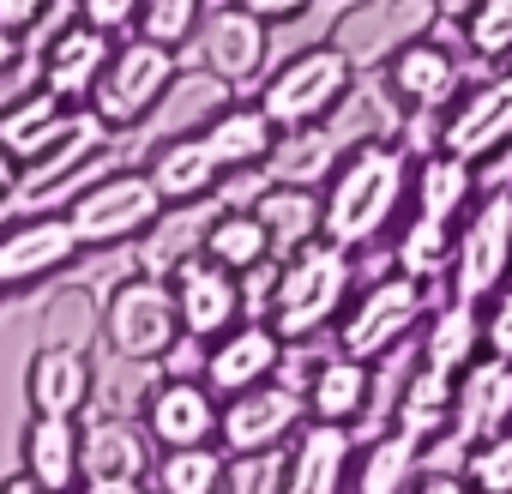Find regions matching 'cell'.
Returning <instances> with one entry per match:
<instances>
[{
    "label": "cell",
    "instance_id": "obj_44",
    "mask_svg": "<svg viewBox=\"0 0 512 494\" xmlns=\"http://www.w3.org/2000/svg\"><path fill=\"white\" fill-rule=\"evenodd\" d=\"M235 7H247V13H260L266 25H290V19H302L314 0H235Z\"/></svg>",
    "mask_w": 512,
    "mask_h": 494
},
{
    "label": "cell",
    "instance_id": "obj_5",
    "mask_svg": "<svg viewBox=\"0 0 512 494\" xmlns=\"http://www.w3.org/2000/svg\"><path fill=\"white\" fill-rule=\"evenodd\" d=\"M422 326H428V284L410 278V272H386V278H374V284H362L350 296V308H344V320H338L332 338H338L344 356H362V362L380 368Z\"/></svg>",
    "mask_w": 512,
    "mask_h": 494
},
{
    "label": "cell",
    "instance_id": "obj_10",
    "mask_svg": "<svg viewBox=\"0 0 512 494\" xmlns=\"http://www.w3.org/2000/svg\"><path fill=\"white\" fill-rule=\"evenodd\" d=\"M434 145L464 157V163H494L512 151V73H494V79H476L452 97V109L440 115L434 127Z\"/></svg>",
    "mask_w": 512,
    "mask_h": 494
},
{
    "label": "cell",
    "instance_id": "obj_45",
    "mask_svg": "<svg viewBox=\"0 0 512 494\" xmlns=\"http://www.w3.org/2000/svg\"><path fill=\"white\" fill-rule=\"evenodd\" d=\"M416 494H482V488H476L464 470H422Z\"/></svg>",
    "mask_w": 512,
    "mask_h": 494
},
{
    "label": "cell",
    "instance_id": "obj_30",
    "mask_svg": "<svg viewBox=\"0 0 512 494\" xmlns=\"http://www.w3.org/2000/svg\"><path fill=\"white\" fill-rule=\"evenodd\" d=\"M199 254L217 260V266L235 272V278H253L260 266L278 260V254H272V235H266V223H260V211H253V205H229V211L205 217V229H199Z\"/></svg>",
    "mask_w": 512,
    "mask_h": 494
},
{
    "label": "cell",
    "instance_id": "obj_4",
    "mask_svg": "<svg viewBox=\"0 0 512 494\" xmlns=\"http://www.w3.org/2000/svg\"><path fill=\"white\" fill-rule=\"evenodd\" d=\"M163 211L169 199L157 193L151 169H109L67 199V223L85 247H133L163 229Z\"/></svg>",
    "mask_w": 512,
    "mask_h": 494
},
{
    "label": "cell",
    "instance_id": "obj_51",
    "mask_svg": "<svg viewBox=\"0 0 512 494\" xmlns=\"http://www.w3.org/2000/svg\"><path fill=\"white\" fill-rule=\"evenodd\" d=\"M73 7H79V0H73Z\"/></svg>",
    "mask_w": 512,
    "mask_h": 494
},
{
    "label": "cell",
    "instance_id": "obj_21",
    "mask_svg": "<svg viewBox=\"0 0 512 494\" xmlns=\"http://www.w3.org/2000/svg\"><path fill=\"white\" fill-rule=\"evenodd\" d=\"M97 392V368H91V350H73V344H43L31 362H25V404L31 416H85Z\"/></svg>",
    "mask_w": 512,
    "mask_h": 494
},
{
    "label": "cell",
    "instance_id": "obj_25",
    "mask_svg": "<svg viewBox=\"0 0 512 494\" xmlns=\"http://www.w3.org/2000/svg\"><path fill=\"white\" fill-rule=\"evenodd\" d=\"M253 211H260V223H266V235H272V254H278V260L302 254V247H314V241L326 235V199H320L308 181H278V187H266L260 199H253Z\"/></svg>",
    "mask_w": 512,
    "mask_h": 494
},
{
    "label": "cell",
    "instance_id": "obj_9",
    "mask_svg": "<svg viewBox=\"0 0 512 494\" xmlns=\"http://www.w3.org/2000/svg\"><path fill=\"white\" fill-rule=\"evenodd\" d=\"M512 278V187H488L476 193V205L458 223V247H452V296L458 302H488L500 284Z\"/></svg>",
    "mask_w": 512,
    "mask_h": 494
},
{
    "label": "cell",
    "instance_id": "obj_27",
    "mask_svg": "<svg viewBox=\"0 0 512 494\" xmlns=\"http://www.w3.org/2000/svg\"><path fill=\"white\" fill-rule=\"evenodd\" d=\"M482 181H476V163L452 157V151H428L416 157V181H410V211L416 217H434V223H464V211L476 205Z\"/></svg>",
    "mask_w": 512,
    "mask_h": 494
},
{
    "label": "cell",
    "instance_id": "obj_36",
    "mask_svg": "<svg viewBox=\"0 0 512 494\" xmlns=\"http://www.w3.org/2000/svg\"><path fill=\"white\" fill-rule=\"evenodd\" d=\"M464 49L476 61H512V0H476L464 13Z\"/></svg>",
    "mask_w": 512,
    "mask_h": 494
},
{
    "label": "cell",
    "instance_id": "obj_12",
    "mask_svg": "<svg viewBox=\"0 0 512 494\" xmlns=\"http://www.w3.org/2000/svg\"><path fill=\"white\" fill-rule=\"evenodd\" d=\"M85 254V241L73 235L67 211H43V217H19L0 229V296L37 290L61 272H73V260Z\"/></svg>",
    "mask_w": 512,
    "mask_h": 494
},
{
    "label": "cell",
    "instance_id": "obj_22",
    "mask_svg": "<svg viewBox=\"0 0 512 494\" xmlns=\"http://www.w3.org/2000/svg\"><path fill=\"white\" fill-rule=\"evenodd\" d=\"M85 121H91L85 109H73V103H61L55 91L37 85V91H25L13 109H0V145H7V151L31 169V163H43L49 151H61Z\"/></svg>",
    "mask_w": 512,
    "mask_h": 494
},
{
    "label": "cell",
    "instance_id": "obj_47",
    "mask_svg": "<svg viewBox=\"0 0 512 494\" xmlns=\"http://www.w3.org/2000/svg\"><path fill=\"white\" fill-rule=\"evenodd\" d=\"M19 181H25V163H19L7 145H0V205H7V199L19 193Z\"/></svg>",
    "mask_w": 512,
    "mask_h": 494
},
{
    "label": "cell",
    "instance_id": "obj_49",
    "mask_svg": "<svg viewBox=\"0 0 512 494\" xmlns=\"http://www.w3.org/2000/svg\"><path fill=\"white\" fill-rule=\"evenodd\" d=\"M0 494H43V482L31 470H13V476H0Z\"/></svg>",
    "mask_w": 512,
    "mask_h": 494
},
{
    "label": "cell",
    "instance_id": "obj_33",
    "mask_svg": "<svg viewBox=\"0 0 512 494\" xmlns=\"http://www.w3.org/2000/svg\"><path fill=\"white\" fill-rule=\"evenodd\" d=\"M452 247H458V223H434V217H404L398 223V272L440 284L452 278Z\"/></svg>",
    "mask_w": 512,
    "mask_h": 494
},
{
    "label": "cell",
    "instance_id": "obj_40",
    "mask_svg": "<svg viewBox=\"0 0 512 494\" xmlns=\"http://www.w3.org/2000/svg\"><path fill=\"white\" fill-rule=\"evenodd\" d=\"M464 476H470L482 494H512V428H500L494 440H482V446L464 458Z\"/></svg>",
    "mask_w": 512,
    "mask_h": 494
},
{
    "label": "cell",
    "instance_id": "obj_1",
    "mask_svg": "<svg viewBox=\"0 0 512 494\" xmlns=\"http://www.w3.org/2000/svg\"><path fill=\"white\" fill-rule=\"evenodd\" d=\"M410 181H416V163L404 145L392 139H368V145H350L344 163L326 175L320 199H326V241L338 247H368L380 241L386 229L404 223V205H410Z\"/></svg>",
    "mask_w": 512,
    "mask_h": 494
},
{
    "label": "cell",
    "instance_id": "obj_50",
    "mask_svg": "<svg viewBox=\"0 0 512 494\" xmlns=\"http://www.w3.org/2000/svg\"><path fill=\"white\" fill-rule=\"evenodd\" d=\"M43 494H61V488H43Z\"/></svg>",
    "mask_w": 512,
    "mask_h": 494
},
{
    "label": "cell",
    "instance_id": "obj_46",
    "mask_svg": "<svg viewBox=\"0 0 512 494\" xmlns=\"http://www.w3.org/2000/svg\"><path fill=\"white\" fill-rule=\"evenodd\" d=\"M73 494H151L145 476H85Z\"/></svg>",
    "mask_w": 512,
    "mask_h": 494
},
{
    "label": "cell",
    "instance_id": "obj_14",
    "mask_svg": "<svg viewBox=\"0 0 512 494\" xmlns=\"http://www.w3.org/2000/svg\"><path fill=\"white\" fill-rule=\"evenodd\" d=\"M169 290H175V308H181V332H187L193 344L223 338V332L241 326V314H247L241 278L223 272L217 260H205V254H187V260L169 272Z\"/></svg>",
    "mask_w": 512,
    "mask_h": 494
},
{
    "label": "cell",
    "instance_id": "obj_13",
    "mask_svg": "<svg viewBox=\"0 0 512 494\" xmlns=\"http://www.w3.org/2000/svg\"><path fill=\"white\" fill-rule=\"evenodd\" d=\"M440 0H356V7L338 19L332 43L356 61V67H386L404 43L434 31Z\"/></svg>",
    "mask_w": 512,
    "mask_h": 494
},
{
    "label": "cell",
    "instance_id": "obj_38",
    "mask_svg": "<svg viewBox=\"0 0 512 494\" xmlns=\"http://www.w3.org/2000/svg\"><path fill=\"white\" fill-rule=\"evenodd\" d=\"M91 332H103V320H97V308H91L85 290H67V296L49 302V314H43V344H73V350H85Z\"/></svg>",
    "mask_w": 512,
    "mask_h": 494
},
{
    "label": "cell",
    "instance_id": "obj_6",
    "mask_svg": "<svg viewBox=\"0 0 512 494\" xmlns=\"http://www.w3.org/2000/svg\"><path fill=\"white\" fill-rule=\"evenodd\" d=\"M175 55H181V49H169V43H157V37H145V31L121 37V43H115V61H109V73H103V85L91 91V115H97L109 133H127V127L151 121V115L169 103L175 79H181V61H175Z\"/></svg>",
    "mask_w": 512,
    "mask_h": 494
},
{
    "label": "cell",
    "instance_id": "obj_42",
    "mask_svg": "<svg viewBox=\"0 0 512 494\" xmlns=\"http://www.w3.org/2000/svg\"><path fill=\"white\" fill-rule=\"evenodd\" d=\"M482 344H488V356L512 362V278L482 302Z\"/></svg>",
    "mask_w": 512,
    "mask_h": 494
},
{
    "label": "cell",
    "instance_id": "obj_31",
    "mask_svg": "<svg viewBox=\"0 0 512 494\" xmlns=\"http://www.w3.org/2000/svg\"><path fill=\"white\" fill-rule=\"evenodd\" d=\"M199 133L211 139V151H217V163H223L229 175L266 163V157L278 151V139H284V127H278L260 103H229V109H223L217 121H205Z\"/></svg>",
    "mask_w": 512,
    "mask_h": 494
},
{
    "label": "cell",
    "instance_id": "obj_15",
    "mask_svg": "<svg viewBox=\"0 0 512 494\" xmlns=\"http://www.w3.org/2000/svg\"><path fill=\"white\" fill-rule=\"evenodd\" d=\"M217 422H223V404L217 392L205 386V374H163L145 398V434L157 452H175V446H211L217 440Z\"/></svg>",
    "mask_w": 512,
    "mask_h": 494
},
{
    "label": "cell",
    "instance_id": "obj_39",
    "mask_svg": "<svg viewBox=\"0 0 512 494\" xmlns=\"http://www.w3.org/2000/svg\"><path fill=\"white\" fill-rule=\"evenodd\" d=\"M217 494H284V452H229Z\"/></svg>",
    "mask_w": 512,
    "mask_h": 494
},
{
    "label": "cell",
    "instance_id": "obj_3",
    "mask_svg": "<svg viewBox=\"0 0 512 494\" xmlns=\"http://www.w3.org/2000/svg\"><path fill=\"white\" fill-rule=\"evenodd\" d=\"M356 73H362V67H356L338 43H314V49L290 55V61L266 79L260 109H266L284 133H314V127H326V121L356 97Z\"/></svg>",
    "mask_w": 512,
    "mask_h": 494
},
{
    "label": "cell",
    "instance_id": "obj_2",
    "mask_svg": "<svg viewBox=\"0 0 512 494\" xmlns=\"http://www.w3.org/2000/svg\"><path fill=\"white\" fill-rule=\"evenodd\" d=\"M350 296H356V254L320 235L314 247L278 260L272 296H266V314L260 320H272V332L284 344H308V338H320L326 326L344 320Z\"/></svg>",
    "mask_w": 512,
    "mask_h": 494
},
{
    "label": "cell",
    "instance_id": "obj_11",
    "mask_svg": "<svg viewBox=\"0 0 512 494\" xmlns=\"http://www.w3.org/2000/svg\"><path fill=\"white\" fill-rule=\"evenodd\" d=\"M302 428H308V392L290 380H266L253 392L223 398L217 446L223 452H284Z\"/></svg>",
    "mask_w": 512,
    "mask_h": 494
},
{
    "label": "cell",
    "instance_id": "obj_37",
    "mask_svg": "<svg viewBox=\"0 0 512 494\" xmlns=\"http://www.w3.org/2000/svg\"><path fill=\"white\" fill-rule=\"evenodd\" d=\"M205 13H211V0H145L139 31L157 37V43H169V49H181V43H199Z\"/></svg>",
    "mask_w": 512,
    "mask_h": 494
},
{
    "label": "cell",
    "instance_id": "obj_7",
    "mask_svg": "<svg viewBox=\"0 0 512 494\" xmlns=\"http://www.w3.org/2000/svg\"><path fill=\"white\" fill-rule=\"evenodd\" d=\"M103 338L121 362H163L187 332H181V308L169 278L157 272H133L109 290L103 302Z\"/></svg>",
    "mask_w": 512,
    "mask_h": 494
},
{
    "label": "cell",
    "instance_id": "obj_48",
    "mask_svg": "<svg viewBox=\"0 0 512 494\" xmlns=\"http://www.w3.org/2000/svg\"><path fill=\"white\" fill-rule=\"evenodd\" d=\"M19 49H25V37H19V31H7V25H0V79H7V73L19 67Z\"/></svg>",
    "mask_w": 512,
    "mask_h": 494
},
{
    "label": "cell",
    "instance_id": "obj_32",
    "mask_svg": "<svg viewBox=\"0 0 512 494\" xmlns=\"http://www.w3.org/2000/svg\"><path fill=\"white\" fill-rule=\"evenodd\" d=\"M151 434L145 422H121V416H103L85 428V476H145L151 482Z\"/></svg>",
    "mask_w": 512,
    "mask_h": 494
},
{
    "label": "cell",
    "instance_id": "obj_16",
    "mask_svg": "<svg viewBox=\"0 0 512 494\" xmlns=\"http://www.w3.org/2000/svg\"><path fill=\"white\" fill-rule=\"evenodd\" d=\"M199 55H205V73L217 85H253L272 61V25L260 13L235 7V0L229 7H211L199 25Z\"/></svg>",
    "mask_w": 512,
    "mask_h": 494
},
{
    "label": "cell",
    "instance_id": "obj_19",
    "mask_svg": "<svg viewBox=\"0 0 512 494\" xmlns=\"http://www.w3.org/2000/svg\"><path fill=\"white\" fill-rule=\"evenodd\" d=\"M356 428L338 422H314L290 440L284 452V494H350L356 482Z\"/></svg>",
    "mask_w": 512,
    "mask_h": 494
},
{
    "label": "cell",
    "instance_id": "obj_20",
    "mask_svg": "<svg viewBox=\"0 0 512 494\" xmlns=\"http://www.w3.org/2000/svg\"><path fill=\"white\" fill-rule=\"evenodd\" d=\"M109 61H115V37L97 31V25H85V19L73 13V19L49 37V49H43V91H55L61 103L85 109L91 91L103 85Z\"/></svg>",
    "mask_w": 512,
    "mask_h": 494
},
{
    "label": "cell",
    "instance_id": "obj_41",
    "mask_svg": "<svg viewBox=\"0 0 512 494\" xmlns=\"http://www.w3.org/2000/svg\"><path fill=\"white\" fill-rule=\"evenodd\" d=\"M73 13H79L85 25H97V31H109V37L121 43V37H133V31H139L145 0H79Z\"/></svg>",
    "mask_w": 512,
    "mask_h": 494
},
{
    "label": "cell",
    "instance_id": "obj_28",
    "mask_svg": "<svg viewBox=\"0 0 512 494\" xmlns=\"http://www.w3.org/2000/svg\"><path fill=\"white\" fill-rule=\"evenodd\" d=\"M302 392H308V416H314V422L350 428V422H362L368 404H374V362L338 350V356L314 362V380H308Z\"/></svg>",
    "mask_w": 512,
    "mask_h": 494
},
{
    "label": "cell",
    "instance_id": "obj_35",
    "mask_svg": "<svg viewBox=\"0 0 512 494\" xmlns=\"http://www.w3.org/2000/svg\"><path fill=\"white\" fill-rule=\"evenodd\" d=\"M452 398H458V380H446V374L416 362L410 380H404V398H398V428H410L422 440H440L446 422H452Z\"/></svg>",
    "mask_w": 512,
    "mask_h": 494
},
{
    "label": "cell",
    "instance_id": "obj_17",
    "mask_svg": "<svg viewBox=\"0 0 512 494\" xmlns=\"http://www.w3.org/2000/svg\"><path fill=\"white\" fill-rule=\"evenodd\" d=\"M284 338L272 332V320H241V326H229L223 338H211L205 344V386L217 392V398H235V392H253V386H266V380H278V368H284Z\"/></svg>",
    "mask_w": 512,
    "mask_h": 494
},
{
    "label": "cell",
    "instance_id": "obj_8",
    "mask_svg": "<svg viewBox=\"0 0 512 494\" xmlns=\"http://www.w3.org/2000/svg\"><path fill=\"white\" fill-rule=\"evenodd\" d=\"M500 428H512V362L506 356H476L458 380L446 434L428 440V470H464V458L482 440H494Z\"/></svg>",
    "mask_w": 512,
    "mask_h": 494
},
{
    "label": "cell",
    "instance_id": "obj_29",
    "mask_svg": "<svg viewBox=\"0 0 512 494\" xmlns=\"http://www.w3.org/2000/svg\"><path fill=\"white\" fill-rule=\"evenodd\" d=\"M476 356H488V344H482V308L452 296L440 314H428L422 344H416V362L434 368V374H446V380H464V368Z\"/></svg>",
    "mask_w": 512,
    "mask_h": 494
},
{
    "label": "cell",
    "instance_id": "obj_23",
    "mask_svg": "<svg viewBox=\"0 0 512 494\" xmlns=\"http://www.w3.org/2000/svg\"><path fill=\"white\" fill-rule=\"evenodd\" d=\"M422 470H428V440L392 422V428H380V434L356 452V482H350V494H416Z\"/></svg>",
    "mask_w": 512,
    "mask_h": 494
},
{
    "label": "cell",
    "instance_id": "obj_24",
    "mask_svg": "<svg viewBox=\"0 0 512 494\" xmlns=\"http://www.w3.org/2000/svg\"><path fill=\"white\" fill-rule=\"evenodd\" d=\"M19 452H25V470H31L43 488L73 494V488L85 482V428H79L73 416H31Z\"/></svg>",
    "mask_w": 512,
    "mask_h": 494
},
{
    "label": "cell",
    "instance_id": "obj_34",
    "mask_svg": "<svg viewBox=\"0 0 512 494\" xmlns=\"http://www.w3.org/2000/svg\"><path fill=\"white\" fill-rule=\"evenodd\" d=\"M223 470H229V452L217 440L211 446H175V452H157L151 494H217Z\"/></svg>",
    "mask_w": 512,
    "mask_h": 494
},
{
    "label": "cell",
    "instance_id": "obj_43",
    "mask_svg": "<svg viewBox=\"0 0 512 494\" xmlns=\"http://www.w3.org/2000/svg\"><path fill=\"white\" fill-rule=\"evenodd\" d=\"M55 7V0H0V25L7 31H19V37H31L37 25H43V13Z\"/></svg>",
    "mask_w": 512,
    "mask_h": 494
},
{
    "label": "cell",
    "instance_id": "obj_26",
    "mask_svg": "<svg viewBox=\"0 0 512 494\" xmlns=\"http://www.w3.org/2000/svg\"><path fill=\"white\" fill-rule=\"evenodd\" d=\"M151 181H157V193L169 199V205H199L229 169L217 163V151H211V139L205 133H181V139H163L157 151H151Z\"/></svg>",
    "mask_w": 512,
    "mask_h": 494
},
{
    "label": "cell",
    "instance_id": "obj_18",
    "mask_svg": "<svg viewBox=\"0 0 512 494\" xmlns=\"http://www.w3.org/2000/svg\"><path fill=\"white\" fill-rule=\"evenodd\" d=\"M458 91H464L458 55L434 37H416L386 61V97H392L398 115H446Z\"/></svg>",
    "mask_w": 512,
    "mask_h": 494
}]
</instances>
